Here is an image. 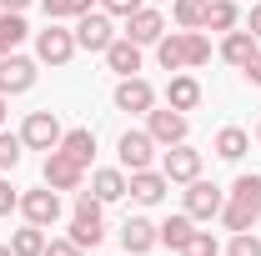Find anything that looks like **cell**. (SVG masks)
<instances>
[{
    "instance_id": "8fae6325",
    "label": "cell",
    "mask_w": 261,
    "mask_h": 256,
    "mask_svg": "<svg viewBox=\"0 0 261 256\" xmlns=\"http://www.w3.org/2000/svg\"><path fill=\"white\" fill-rule=\"evenodd\" d=\"M161 35H166V15L156 10V5H141V10H130V15H126V40H136L141 50L156 45Z\"/></svg>"
},
{
    "instance_id": "cb8c5ba5",
    "label": "cell",
    "mask_w": 261,
    "mask_h": 256,
    "mask_svg": "<svg viewBox=\"0 0 261 256\" xmlns=\"http://www.w3.org/2000/svg\"><path fill=\"white\" fill-rule=\"evenodd\" d=\"M246 151H251V136H246L241 126H221L216 131V156L221 161H241Z\"/></svg>"
},
{
    "instance_id": "74e56055",
    "label": "cell",
    "mask_w": 261,
    "mask_h": 256,
    "mask_svg": "<svg viewBox=\"0 0 261 256\" xmlns=\"http://www.w3.org/2000/svg\"><path fill=\"white\" fill-rule=\"evenodd\" d=\"M241 75H246V86H261V50H256L246 65H241Z\"/></svg>"
},
{
    "instance_id": "7402d4cb",
    "label": "cell",
    "mask_w": 261,
    "mask_h": 256,
    "mask_svg": "<svg viewBox=\"0 0 261 256\" xmlns=\"http://www.w3.org/2000/svg\"><path fill=\"white\" fill-rule=\"evenodd\" d=\"M156 236H161V246H171V251H181V246H186V241L196 236V221L186 216V211H181V216H166V221L156 226Z\"/></svg>"
},
{
    "instance_id": "e575fe53",
    "label": "cell",
    "mask_w": 261,
    "mask_h": 256,
    "mask_svg": "<svg viewBox=\"0 0 261 256\" xmlns=\"http://www.w3.org/2000/svg\"><path fill=\"white\" fill-rule=\"evenodd\" d=\"M40 256H81V246L65 236V241H45V251H40Z\"/></svg>"
},
{
    "instance_id": "5b68a950",
    "label": "cell",
    "mask_w": 261,
    "mask_h": 256,
    "mask_svg": "<svg viewBox=\"0 0 261 256\" xmlns=\"http://www.w3.org/2000/svg\"><path fill=\"white\" fill-rule=\"evenodd\" d=\"M111 40H116V25H111L106 10H86V15H75V45H81V50H100V56H106Z\"/></svg>"
},
{
    "instance_id": "4dcf8cb0",
    "label": "cell",
    "mask_w": 261,
    "mask_h": 256,
    "mask_svg": "<svg viewBox=\"0 0 261 256\" xmlns=\"http://www.w3.org/2000/svg\"><path fill=\"white\" fill-rule=\"evenodd\" d=\"M231 201L256 206V201H261V176H236V181H231Z\"/></svg>"
},
{
    "instance_id": "44dd1931",
    "label": "cell",
    "mask_w": 261,
    "mask_h": 256,
    "mask_svg": "<svg viewBox=\"0 0 261 256\" xmlns=\"http://www.w3.org/2000/svg\"><path fill=\"white\" fill-rule=\"evenodd\" d=\"M61 151L70 161H81V166H91V156H96V131H91V126L65 131V136H61Z\"/></svg>"
},
{
    "instance_id": "6da1fadb",
    "label": "cell",
    "mask_w": 261,
    "mask_h": 256,
    "mask_svg": "<svg viewBox=\"0 0 261 256\" xmlns=\"http://www.w3.org/2000/svg\"><path fill=\"white\" fill-rule=\"evenodd\" d=\"M100 236H106V216H100V201L91 191L75 196V216H70V241L86 251V246H100Z\"/></svg>"
},
{
    "instance_id": "8d00e7d4",
    "label": "cell",
    "mask_w": 261,
    "mask_h": 256,
    "mask_svg": "<svg viewBox=\"0 0 261 256\" xmlns=\"http://www.w3.org/2000/svg\"><path fill=\"white\" fill-rule=\"evenodd\" d=\"M50 20H70V0H40Z\"/></svg>"
},
{
    "instance_id": "7bdbcfd3",
    "label": "cell",
    "mask_w": 261,
    "mask_h": 256,
    "mask_svg": "<svg viewBox=\"0 0 261 256\" xmlns=\"http://www.w3.org/2000/svg\"><path fill=\"white\" fill-rule=\"evenodd\" d=\"M0 56H10V45H5V40H0Z\"/></svg>"
},
{
    "instance_id": "d6a6232c",
    "label": "cell",
    "mask_w": 261,
    "mask_h": 256,
    "mask_svg": "<svg viewBox=\"0 0 261 256\" xmlns=\"http://www.w3.org/2000/svg\"><path fill=\"white\" fill-rule=\"evenodd\" d=\"M226 256H261V241L251 236V231H236L231 246H226Z\"/></svg>"
},
{
    "instance_id": "7a4b0ae2",
    "label": "cell",
    "mask_w": 261,
    "mask_h": 256,
    "mask_svg": "<svg viewBox=\"0 0 261 256\" xmlns=\"http://www.w3.org/2000/svg\"><path fill=\"white\" fill-rule=\"evenodd\" d=\"M75 50H81L75 45V31H65L61 20H50L45 31H35V61L40 65H65Z\"/></svg>"
},
{
    "instance_id": "52a82bcc",
    "label": "cell",
    "mask_w": 261,
    "mask_h": 256,
    "mask_svg": "<svg viewBox=\"0 0 261 256\" xmlns=\"http://www.w3.org/2000/svg\"><path fill=\"white\" fill-rule=\"evenodd\" d=\"M146 131H151L156 146H181L191 126H186V111H171V106L156 111V106H151V111H146Z\"/></svg>"
},
{
    "instance_id": "f546056e",
    "label": "cell",
    "mask_w": 261,
    "mask_h": 256,
    "mask_svg": "<svg viewBox=\"0 0 261 256\" xmlns=\"http://www.w3.org/2000/svg\"><path fill=\"white\" fill-rule=\"evenodd\" d=\"M211 61V40L206 31H186V65H206Z\"/></svg>"
},
{
    "instance_id": "7dc6e473",
    "label": "cell",
    "mask_w": 261,
    "mask_h": 256,
    "mask_svg": "<svg viewBox=\"0 0 261 256\" xmlns=\"http://www.w3.org/2000/svg\"><path fill=\"white\" fill-rule=\"evenodd\" d=\"M256 141H261V126H256Z\"/></svg>"
},
{
    "instance_id": "4316f807",
    "label": "cell",
    "mask_w": 261,
    "mask_h": 256,
    "mask_svg": "<svg viewBox=\"0 0 261 256\" xmlns=\"http://www.w3.org/2000/svg\"><path fill=\"white\" fill-rule=\"evenodd\" d=\"M171 20H176L181 31H201V20H206V0H171Z\"/></svg>"
},
{
    "instance_id": "2e32d148",
    "label": "cell",
    "mask_w": 261,
    "mask_h": 256,
    "mask_svg": "<svg viewBox=\"0 0 261 256\" xmlns=\"http://www.w3.org/2000/svg\"><path fill=\"white\" fill-rule=\"evenodd\" d=\"M256 50H261V40H256L251 31H226V35H221V61H226V65H236V70L251 61Z\"/></svg>"
},
{
    "instance_id": "9c48e42d",
    "label": "cell",
    "mask_w": 261,
    "mask_h": 256,
    "mask_svg": "<svg viewBox=\"0 0 261 256\" xmlns=\"http://www.w3.org/2000/svg\"><path fill=\"white\" fill-rule=\"evenodd\" d=\"M35 86V61L31 56H0V96H25Z\"/></svg>"
},
{
    "instance_id": "484cf974",
    "label": "cell",
    "mask_w": 261,
    "mask_h": 256,
    "mask_svg": "<svg viewBox=\"0 0 261 256\" xmlns=\"http://www.w3.org/2000/svg\"><path fill=\"white\" fill-rule=\"evenodd\" d=\"M10 251H15V256H40V251H45V226L25 221L15 236H10Z\"/></svg>"
},
{
    "instance_id": "f6af8a7d",
    "label": "cell",
    "mask_w": 261,
    "mask_h": 256,
    "mask_svg": "<svg viewBox=\"0 0 261 256\" xmlns=\"http://www.w3.org/2000/svg\"><path fill=\"white\" fill-rule=\"evenodd\" d=\"M256 221H261V201H256Z\"/></svg>"
},
{
    "instance_id": "30bf717a",
    "label": "cell",
    "mask_w": 261,
    "mask_h": 256,
    "mask_svg": "<svg viewBox=\"0 0 261 256\" xmlns=\"http://www.w3.org/2000/svg\"><path fill=\"white\" fill-rule=\"evenodd\" d=\"M116 156H121V171H146V166L156 161L151 131H126V136L116 141Z\"/></svg>"
},
{
    "instance_id": "4fadbf2b",
    "label": "cell",
    "mask_w": 261,
    "mask_h": 256,
    "mask_svg": "<svg viewBox=\"0 0 261 256\" xmlns=\"http://www.w3.org/2000/svg\"><path fill=\"white\" fill-rule=\"evenodd\" d=\"M151 106H156V91H151V81H141V75H121V86H116V111L146 116Z\"/></svg>"
},
{
    "instance_id": "ee69618b",
    "label": "cell",
    "mask_w": 261,
    "mask_h": 256,
    "mask_svg": "<svg viewBox=\"0 0 261 256\" xmlns=\"http://www.w3.org/2000/svg\"><path fill=\"white\" fill-rule=\"evenodd\" d=\"M0 256H15V251H10V246H0Z\"/></svg>"
},
{
    "instance_id": "ba28073f",
    "label": "cell",
    "mask_w": 261,
    "mask_h": 256,
    "mask_svg": "<svg viewBox=\"0 0 261 256\" xmlns=\"http://www.w3.org/2000/svg\"><path fill=\"white\" fill-rule=\"evenodd\" d=\"M161 176L171 181V186H186V181H196V176H201V151H191L186 141H181V146H166V156H161Z\"/></svg>"
},
{
    "instance_id": "ab89813d",
    "label": "cell",
    "mask_w": 261,
    "mask_h": 256,
    "mask_svg": "<svg viewBox=\"0 0 261 256\" xmlns=\"http://www.w3.org/2000/svg\"><path fill=\"white\" fill-rule=\"evenodd\" d=\"M91 5H96V0H70V20H75V15H86Z\"/></svg>"
},
{
    "instance_id": "d590c367",
    "label": "cell",
    "mask_w": 261,
    "mask_h": 256,
    "mask_svg": "<svg viewBox=\"0 0 261 256\" xmlns=\"http://www.w3.org/2000/svg\"><path fill=\"white\" fill-rule=\"evenodd\" d=\"M10 211H20V196L10 191V181H0V216H10Z\"/></svg>"
},
{
    "instance_id": "e0dca14e",
    "label": "cell",
    "mask_w": 261,
    "mask_h": 256,
    "mask_svg": "<svg viewBox=\"0 0 261 256\" xmlns=\"http://www.w3.org/2000/svg\"><path fill=\"white\" fill-rule=\"evenodd\" d=\"M166 191H171V181H166L161 171H151V166H146V171H130V196H136L141 206H156Z\"/></svg>"
},
{
    "instance_id": "b9f144b4",
    "label": "cell",
    "mask_w": 261,
    "mask_h": 256,
    "mask_svg": "<svg viewBox=\"0 0 261 256\" xmlns=\"http://www.w3.org/2000/svg\"><path fill=\"white\" fill-rule=\"evenodd\" d=\"M5 116H10V96H0V131H5Z\"/></svg>"
},
{
    "instance_id": "836d02e7",
    "label": "cell",
    "mask_w": 261,
    "mask_h": 256,
    "mask_svg": "<svg viewBox=\"0 0 261 256\" xmlns=\"http://www.w3.org/2000/svg\"><path fill=\"white\" fill-rule=\"evenodd\" d=\"M100 5H106V15H121V20H126L130 10H141L146 0H100Z\"/></svg>"
},
{
    "instance_id": "8992f818",
    "label": "cell",
    "mask_w": 261,
    "mask_h": 256,
    "mask_svg": "<svg viewBox=\"0 0 261 256\" xmlns=\"http://www.w3.org/2000/svg\"><path fill=\"white\" fill-rule=\"evenodd\" d=\"M81 181H86V166L81 161H70L61 146L45 151V186L50 191H81Z\"/></svg>"
},
{
    "instance_id": "9a60e30c",
    "label": "cell",
    "mask_w": 261,
    "mask_h": 256,
    "mask_svg": "<svg viewBox=\"0 0 261 256\" xmlns=\"http://www.w3.org/2000/svg\"><path fill=\"white\" fill-rule=\"evenodd\" d=\"M156 241H161V236H156V221H146V216H126V226H121V246H126V256H146Z\"/></svg>"
},
{
    "instance_id": "1f68e13d",
    "label": "cell",
    "mask_w": 261,
    "mask_h": 256,
    "mask_svg": "<svg viewBox=\"0 0 261 256\" xmlns=\"http://www.w3.org/2000/svg\"><path fill=\"white\" fill-rule=\"evenodd\" d=\"M181 256H221V246H216V236H211V231H196L191 241L181 246Z\"/></svg>"
},
{
    "instance_id": "f1b7e54d",
    "label": "cell",
    "mask_w": 261,
    "mask_h": 256,
    "mask_svg": "<svg viewBox=\"0 0 261 256\" xmlns=\"http://www.w3.org/2000/svg\"><path fill=\"white\" fill-rule=\"evenodd\" d=\"M20 151H25V141L15 131H0V171H15L20 166Z\"/></svg>"
},
{
    "instance_id": "5bb4252c",
    "label": "cell",
    "mask_w": 261,
    "mask_h": 256,
    "mask_svg": "<svg viewBox=\"0 0 261 256\" xmlns=\"http://www.w3.org/2000/svg\"><path fill=\"white\" fill-rule=\"evenodd\" d=\"M91 196H96L100 206H111V201L130 196V176L121 166H100V171H91Z\"/></svg>"
},
{
    "instance_id": "7c38bea8",
    "label": "cell",
    "mask_w": 261,
    "mask_h": 256,
    "mask_svg": "<svg viewBox=\"0 0 261 256\" xmlns=\"http://www.w3.org/2000/svg\"><path fill=\"white\" fill-rule=\"evenodd\" d=\"M20 216H25L31 226H56L61 221V191H50V186L25 191L20 196Z\"/></svg>"
},
{
    "instance_id": "ffe728a7",
    "label": "cell",
    "mask_w": 261,
    "mask_h": 256,
    "mask_svg": "<svg viewBox=\"0 0 261 256\" xmlns=\"http://www.w3.org/2000/svg\"><path fill=\"white\" fill-rule=\"evenodd\" d=\"M156 61H161V70H191L186 65V31H166L156 40Z\"/></svg>"
},
{
    "instance_id": "f35d334b",
    "label": "cell",
    "mask_w": 261,
    "mask_h": 256,
    "mask_svg": "<svg viewBox=\"0 0 261 256\" xmlns=\"http://www.w3.org/2000/svg\"><path fill=\"white\" fill-rule=\"evenodd\" d=\"M246 31L261 40V5H251V15H246Z\"/></svg>"
},
{
    "instance_id": "277c9868",
    "label": "cell",
    "mask_w": 261,
    "mask_h": 256,
    "mask_svg": "<svg viewBox=\"0 0 261 256\" xmlns=\"http://www.w3.org/2000/svg\"><path fill=\"white\" fill-rule=\"evenodd\" d=\"M61 121H56V111H31L25 116V126H20V141H25V151H56L61 146Z\"/></svg>"
},
{
    "instance_id": "83f0119b",
    "label": "cell",
    "mask_w": 261,
    "mask_h": 256,
    "mask_svg": "<svg viewBox=\"0 0 261 256\" xmlns=\"http://www.w3.org/2000/svg\"><path fill=\"white\" fill-rule=\"evenodd\" d=\"M25 35H31V25H25V15H20V10H0V40H5L10 50H15Z\"/></svg>"
},
{
    "instance_id": "60d3db41",
    "label": "cell",
    "mask_w": 261,
    "mask_h": 256,
    "mask_svg": "<svg viewBox=\"0 0 261 256\" xmlns=\"http://www.w3.org/2000/svg\"><path fill=\"white\" fill-rule=\"evenodd\" d=\"M31 0H0V10H25Z\"/></svg>"
},
{
    "instance_id": "3957f363",
    "label": "cell",
    "mask_w": 261,
    "mask_h": 256,
    "mask_svg": "<svg viewBox=\"0 0 261 256\" xmlns=\"http://www.w3.org/2000/svg\"><path fill=\"white\" fill-rule=\"evenodd\" d=\"M221 206H226V191L216 186V181H186V216L191 221H211V216H221Z\"/></svg>"
},
{
    "instance_id": "ac0fdd59",
    "label": "cell",
    "mask_w": 261,
    "mask_h": 256,
    "mask_svg": "<svg viewBox=\"0 0 261 256\" xmlns=\"http://www.w3.org/2000/svg\"><path fill=\"white\" fill-rule=\"evenodd\" d=\"M106 65H111L116 75H136V70H141V45L126 40V35H116V40L106 45Z\"/></svg>"
},
{
    "instance_id": "bcb514c9",
    "label": "cell",
    "mask_w": 261,
    "mask_h": 256,
    "mask_svg": "<svg viewBox=\"0 0 261 256\" xmlns=\"http://www.w3.org/2000/svg\"><path fill=\"white\" fill-rule=\"evenodd\" d=\"M151 5H166V0H151Z\"/></svg>"
},
{
    "instance_id": "d4e9b609",
    "label": "cell",
    "mask_w": 261,
    "mask_h": 256,
    "mask_svg": "<svg viewBox=\"0 0 261 256\" xmlns=\"http://www.w3.org/2000/svg\"><path fill=\"white\" fill-rule=\"evenodd\" d=\"M221 226H226L231 236H236V231H251V226H256V206L231 201V196H226V206H221Z\"/></svg>"
},
{
    "instance_id": "d6986e66",
    "label": "cell",
    "mask_w": 261,
    "mask_h": 256,
    "mask_svg": "<svg viewBox=\"0 0 261 256\" xmlns=\"http://www.w3.org/2000/svg\"><path fill=\"white\" fill-rule=\"evenodd\" d=\"M166 106H171V111H196V106H201V81L186 75V70L171 75V86H166Z\"/></svg>"
},
{
    "instance_id": "603a6c76",
    "label": "cell",
    "mask_w": 261,
    "mask_h": 256,
    "mask_svg": "<svg viewBox=\"0 0 261 256\" xmlns=\"http://www.w3.org/2000/svg\"><path fill=\"white\" fill-rule=\"evenodd\" d=\"M236 20H241V10H236V0H206V20H201V31H236Z\"/></svg>"
}]
</instances>
